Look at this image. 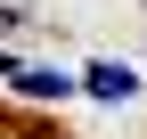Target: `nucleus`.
Masks as SVG:
<instances>
[{"label":"nucleus","mask_w":147,"mask_h":139,"mask_svg":"<svg viewBox=\"0 0 147 139\" xmlns=\"http://www.w3.org/2000/svg\"><path fill=\"white\" fill-rule=\"evenodd\" d=\"M8 25H25V16H16V8H0V33H8Z\"/></svg>","instance_id":"3"},{"label":"nucleus","mask_w":147,"mask_h":139,"mask_svg":"<svg viewBox=\"0 0 147 139\" xmlns=\"http://www.w3.org/2000/svg\"><path fill=\"white\" fill-rule=\"evenodd\" d=\"M139 8H147V0H139Z\"/></svg>","instance_id":"4"},{"label":"nucleus","mask_w":147,"mask_h":139,"mask_svg":"<svg viewBox=\"0 0 147 139\" xmlns=\"http://www.w3.org/2000/svg\"><path fill=\"white\" fill-rule=\"evenodd\" d=\"M8 82H16V90H25V98H74V90H82V82H65L57 65H16Z\"/></svg>","instance_id":"2"},{"label":"nucleus","mask_w":147,"mask_h":139,"mask_svg":"<svg viewBox=\"0 0 147 139\" xmlns=\"http://www.w3.org/2000/svg\"><path fill=\"white\" fill-rule=\"evenodd\" d=\"M82 90H90V98H106V107H123V98L139 90V74H131V65H115V57H98V65L82 74Z\"/></svg>","instance_id":"1"}]
</instances>
